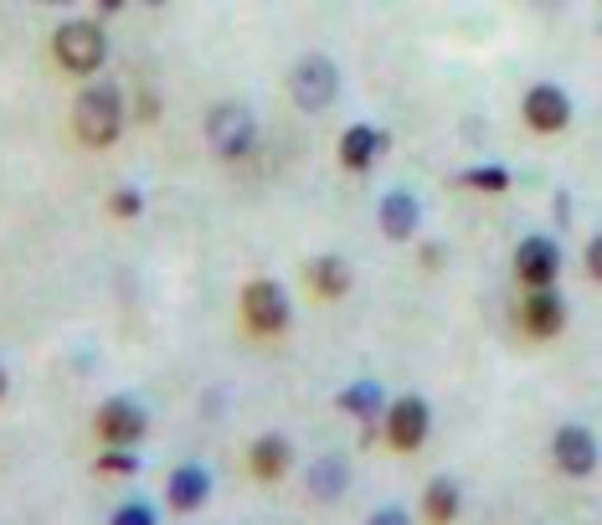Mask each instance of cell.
<instances>
[{"mask_svg":"<svg viewBox=\"0 0 602 525\" xmlns=\"http://www.w3.org/2000/svg\"><path fill=\"white\" fill-rule=\"evenodd\" d=\"M72 129H78L82 145H114L124 129V98L114 82H94L88 94L78 98V108H72Z\"/></svg>","mask_w":602,"mask_h":525,"instance_id":"obj_1","label":"cell"},{"mask_svg":"<svg viewBox=\"0 0 602 525\" xmlns=\"http://www.w3.org/2000/svg\"><path fill=\"white\" fill-rule=\"evenodd\" d=\"M52 41H57V62L67 72H98L108 57V37L98 21H62Z\"/></svg>","mask_w":602,"mask_h":525,"instance_id":"obj_2","label":"cell"},{"mask_svg":"<svg viewBox=\"0 0 602 525\" xmlns=\"http://www.w3.org/2000/svg\"><path fill=\"white\" fill-rule=\"evenodd\" d=\"M206 139H212V149L222 155V161H242L247 149L258 145V119H253V108H242V104H222L206 119Z\"/></svg>","mask_w":602,"mask_h":525,"instance_id":"obj_3","label":"cell"},{"mask_svg":"<svg viewBox=\"0 0 602 525\" xmlns=\"http://www.w3.org/2000/svg\"><path fill=\"white\" fill-rule=\"evenodd\" d=\"M289 88H294L299 108L320 114V108H330L334 94H340V72H334L330 57H304V62L294 68V78H289Z\"/></svg>","mask_w":602,"mask_h":525,"instance_id":"obj_4","label":"cell"},{"mask_svg":"<svg viewBox=\"0 0 602 525\" xmlns=\"http://www.w3.org/2000/svg\"><path fill=\"white\" fill-rule=\"evenodd\" d=\"M242 314H247V324H253L258 336H279L283 324H289V294L273 279H253L247 294H242Z\"/></svg>","mask_w":602,"mask_h":525,"instance_id":"obj_5","label":"cell"},{"mask_svg":"<svg viewBox=\"0 0 602 525\" xmlns=\"http://www.w3.org/2000/svg\"><path fill=\"white\" fill-rule=\"evenodd\" d=\"M145 428H149L145 407L129 402V397H114V402L98 407V432H104L108 448H134L139 438H145Z\"/></svg>","mask_w":602,"mask_h":525,"instance_id":"obj_6","label":"cell"},{"mask_svg":"<svg viewBox=\"0 0 602 525\" xmlns=\"http://www.w3.org/2000/svg\"><path fill=\"white\" fill-rule=\"evenodd\" d=\"M428 428H433V407L423 402V397H401V402L387 407V438L401 454H407V448H423Z\"/></svg>","mask_w":602,"mask_h":525,"instance_id":"obj_7","label":"cell"},{"mask_svg":"<svg viewBox=\"0 0 602 525\" xmlns=\"http://www.w3.org/2000/svg\"><path fill=\"white\" fill-rule=\"evenodd\" d=\"M515 273H521V283H531V289H551L556 273H562V247L551 243V237H525V243L515 247Z\"/></svg>","mask_w":602,"mask_h":525,"instance_id":"obj_8","label":"cell"},{"mask_svg":"<svg viewBox=\"0 0 602 525\" xmlns=\"http://www.w3.org/2000/svg\"><path fill=\"white\" fill-rule=\"evenodd\" d=\"M551 454H556V464H562L566 474H592L598 469V432L566 422V428L551 438Z\"/></svg>","mask_w":602,"mask_h":525,"instance_id":"obj_9","label":"cell"},{"mask_svg":"<svg viewBox=\"0 0 602 525\" xmlns=\"http://www.w3.org/2000/svg\"><path fill=\"white\" fill-rule=\"evenodd\" d=\"M566 119H572V98H566L562 88L541 82V88H531V94H525V124H531V129H541V135H556V129H566Z\"/></svg>","mask_w":602,"mask_h":525,"instance_id":"obj_10","label":"cell"},{"mask_svg":"<svg viewBox=\"0 0 602 525\" xmlns=\"http://www.w3.org/2000/svg\"><path fill=\"white\" fill-rule=\"evenodd\" d=\"M562 324H566V299L556 289H531V299H525V330L551 340V336H562Z\"/></svg>","mask_w":602,"mask_h":525,"instance_id":"obj_11","label":"cell"},{"mask_svg":"<svg viewBox=\"0 0 602 525\" xmlns=\"http://www.w3.org/2000/svg\"><path fill=\"white\" fill-rule=\"evenodd\" d=\"M212 495V474L201 469V464H186V469L171 474V485H165V499H171L175 511H201Z\"/></svg>","mask_w":602,"mask_h":525,"instance_id":"obj_12","label":"cell"},{"mask_svg":"<svg viewBox=\"0 0 602 525\" xmlns=\"http://www.w3.org/2000/svg\"><path fill=\"white\" fill-rule=\"evenodd\" d=\"M417 222H423V206H417V196H407V191H391V196H381V232L387 237H412Z\"/></svg>","mask_w":602,"mask_h":525,"instance_id":"obj_13","label":"cell"},{"mask_svg":"<svg viewBox=\"0 0 602 525\" xmlns=\"http://www.w3.org/2000/svg\"><path fill=\"white\" fill-rule=\"evenodd\" d=\"M381 149H387V135L371 129V124H356V129H346V139H340V161H346L350 171H371V161Z\"/></svg>","mask_w":602,"mask_h":525,"instance_id":"obj_14","label":"cell"},{"mask_svg":"<svg viewBox=\"0 0 602 525\" xmlns=\"http://www.w3.org/2000/svg\"><path fill=\"white\" fill-rule=\"evenodd\" d=\"M247 458H253V474H263V479H279V474L294 464V444H289L283 432H263V438L247 448Z\"/></svg>","mask_w":602,"mask_h":525,"instance_id":"obj_15","label":"cell"},{"mask_svg":"<svg viewBox=\"0 0 602 525\" xmlns=\"http://www.w3.org/2000/svg\"><path fill=\"white\" fill-rule=\"evenodd\" d=\"M340 412H350V418H361V428H371V422L387 412V391L376 387V381H350V387L340 391Z\"/></svg>","mask_w":602,"mask_h":525,"instance_id":"obj_16","label":"cell"},{"mask_svg":"<svg viewBox=\"0 0 602 525\" xmlns=\"http://www.w3.org/2000/svg\"><path fill=\"white\" fill-rule=\"evenodd\" d=\"M309 283H314V294L340 299L350 289V263L346 257H314L309 263Z\"/></svg>","mask_w":602,"mask_h":525,"instance_id":"obj_17","label":"cell"},{"mask_svg":"<svg viewBox=\"0 0 602 525\" xmlns=\"http://www.w3.org/2000/svg\"><path fill=\"white\" fill-rule=\"evenodd\" d=\"M350 485V469H346V458H320L314 469H309V495L314 499H340Z\"/></svg>","mask_w":602,"mask_h":525,"instance_id":"obj_18","label":"cell"},{"mask_svg":"<svg viewBox=\"0 0 602 525\" xmlns=\"http://www.w3.org/2000/svg\"><path fill=\"white\" fill-rule=\"evenodd\" d=\"M423 505H428V521L433 525H454V515H458V485L454 479H433L428 485V495H423Z\"/></svg>","mask_w":602,"mask_h":525,"instance_id":"obj_19","label":"cell"},{"mask_svg":"<svg viewBox=\"0 0 602 525\" xmlns=\"http://www.w3.org/2000/svg\"><path fill=\"white\" fill-rule=\"evenodd\" d=\"M454 186H464V191H489V196H499V191L509 186V171H505V165H468V171L454 175Z\"/></svg>","mask_w":602,"mask_h":525,"instance_id":"obj_20","label":"cell"},{"mask_svg":"<svg viewBox=\"0 0 602 525\" xmlns=\"http://www.w3.org/2000/svg\"><path fill=\"white\" fill-rule=\"evenodd\" d=\"M98 469L104 474H134L139 469V454H129V448H108V454H98Z\"/></svg>","mask_w":602,"mask_h":525,"instance_id":"obj_21","label":"cell"},{"mask_svg":"<svg viewBox=\"0 0 602 525\" xmlns=\"http://www.w3.org/2000/svg\"><path fill=\"white\" fill-rule=\"evenodd\" d=\"M114 216H139L145 212V196H139V191H114Z\"/></svg>","mask_w":602,"mask_h":525,"instance_id":"obj_22","label":"cell"},{"mask_svg":"<svg viewBox=\"0 0 602 525\" xmlns=\"http://www.w3.org/2000/svg\"><path fill=\"white\" fill-rule=\"evenodd\" d=\"M108 525H155V511L149 505H124V511H114Z\"/></svg>","mask_w":602,"mask_h":525,"instance_id":"obj_23","label":"cell"},{"mask_svg":"<svg viewBox=\"0 0 602 525\" xmlns=\"http://www.w3.org/2000/svg\"><path fill=\"white\" fill-rule=\"evenodd\" d=\"M366 525H412V521H407V511H376Z\"/></svg>","mask_w":602,"mask_h":525,"instance_id":"obj_24","label":"cell"},{"mask_svg":"<svg viewBox=\"0 0 602 525\" xmlns=\"http://www.w3.org/2000/svg\"><path fill=\"white\" fill-rule=\"evenodd\" d=\"M598 269H602V247L588 243V273H592V279H598Z\"/></svg>","mask_w":602,"mask_h":525,"instance_id":"obj_25","label":"cell"},{"mask_svg":"<svg viewBox=\"0 0 602 525\" xmlns=\"http://www.w3.org/2000/svg\"><path fill=\"white\" fill-rule=\"evenodd\" d=\"M0 397H6V371H0Z\"/></svg>","mask_w":602,"mask_h":525,"instance_id":"obj_26","label":"cell"}]
</instances>
